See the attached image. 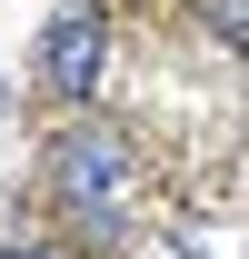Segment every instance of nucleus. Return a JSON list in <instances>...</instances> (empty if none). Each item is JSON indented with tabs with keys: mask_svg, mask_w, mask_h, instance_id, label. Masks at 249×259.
I'll list each match as a JSON object with an SVG mask.
<instances>
[{
	"mask_svg": "<svg viewBox=\"0 0 249 259\" xmlns=\"http://www.w3.org/2000/svg\"><path fill=\"white\" fill-rule=\"evenodd\" d=\"M50 190H60V209H70L80 229H110V220H120V190H130V140L100 130V120L60 130V150H50Z\"/></svg>",
	"mask_w": 249,
	"mask_h": 259,
	"instance_id": "f257e3e1",
	"label": "nucleus"
},
{
	"mask_svg": "<svg viewBox=\"0 0 249 259\" xmlns=\"http://www.w3.org/2000/svg\"><path fill=\"white\" fill-rule=\"evenodd\" d=\"M40 80H50L60 100H90L100 80H110V30H100V20H80V10H70V20H50V30H40Z\"/></svg>",
	"mask_w": 249,
	"mask_h": 259,
	"instance_id": "f03ea898",
	"label": "nucleus"
},
{
	"mask_svg": "<svg viewBox=\"0 0 249 259\" xmlns=\"http://www.w3.org/2000/svg\"><path fill=\"white\" fill-rule=\"evenodd\" d=\"M0 259H50V249H30V239H10V249H0Z\"/></svg>",
	"mask_w": 249,
	"mask_h": 259,
	"instance_id": "7ed1b4c3",
	"label": "nucleus"
}]
</instances>
